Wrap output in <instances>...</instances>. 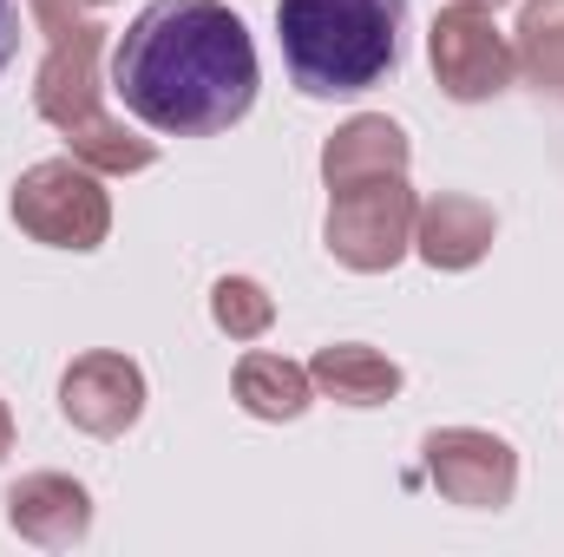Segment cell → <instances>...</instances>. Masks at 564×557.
Listing matches in <instances>:
<instances>
[{
  "instance_id": "obj_1",
  "label": "cell",
  "mask_w": 564,
  "mask_h": 557,
  "mask_svg": "<svg viewBox=\"0 0 564 557\" xmlns=\"http://www.w3.org/2000/svg\"><path fill=\"white\" fill-rule=\"evenodd\" d=\"M257 40L224 0H151L112 40V92L158 139H217L250 119Z\"/></svg>"
},
{
  "instance_id": "obj_2",
  "label": "cell",
  "mask_w": 564,
  "mask_h": 557,
  "mask_svg": "<svg viewBox=\"0 0 564 557\" xmlns=\"http://www.w3.org/2000/svg\"><path fill=\"white\" fill-rule=\"evenodd\" d=\"M408 0H276L282 66L302 99H355L401 66Z\"/></svg>"
},
{
  "instance_id": "obj_3",
  "label": "cell",
  "mask_w": 564,
  "mask_h": 557,
  "mask_svg": "<svg viewBox=\"0 0 564 557\" xmlns=\"http://www.w3.org/2000/svg\"><path fill=\"white\" fill-rule=\"evenodd\" d=\"M13 223L46 243V250H99L112 237V197H106V177L93 164H79L73 151L66 157H40L20 171L13 197H7Z\"/></svg>"
},
{
  "instance_id": "obj_4",
  "label": "cell",
  "mask_w": 564,
  "mask_h": 557,
  "mask_svg": "<svg viewBox=\"0 0 564 557\" xmlns=\"http://www.w3.org/2000/svg\"><path fill=\"white\" fill-rule=\"evenodd\" d=\"M414 210L421 197L408 190V177H375V184H348L328 190V217H322V243L341 270L355 276H388L408 250H414Z\"/></svg>"
},
{
  "instance_id": "obj_5",
  "label": "cell",
  "mask_w": 564,
  "mask_h": 557,
  "mask_svg": "<svg viewBox=\"0 0 564 557\" xmlns=\"http://www.w3.org/2000/svg\"><path fill=\"white\" fill-rule=\"evenodd\" d=\"M426 66H433V86L459 106H486L512 86V40L499 33L492 7H473V0H453L433 13L426 26Z\"/></svg>"
},
{
  "instance_id": "obj_6",
  "label": "cell",
  "mask_w": 564,
  "mask_h": 557,
  "mask_svg": "<svg viewBox=\"0 0 564 557\" xmlns=\"http://www.w3.org/2000/svg\"><path fill=\"white\" fill-rule=\"evenodd\" d=\"M421 466L433 492L466 512H499L519 492V452L486 426H433L421 439Z\"/></svg>"
},
{
  "instance_id": "obj_7",
  "label": "cell",
  "mask_w": 564,
  "mask_h": 557,
  "mask_svg": "<svg viewBox=\"0 0 564 557\" xmlns=\"http://www.w3.org/2000/svg\"><path fill=\"white\" fill-rule=\"evenodd\" d=\"M106 33L99 20H73V26H53L46 33V59L33 73V112L53 125V132H73L86 125L93 112H106V86H99V59H106Z\"/></svg>"
},
{
  "instance_id": "obj_8",
  "label": "cell",
  "mask_w": 564,
  "mask_h": 557,
  "mask_svg": "<svg viewBox=\"0 0 564 557\" xmlns=\"http://www.w3.org/2000/svg\"><path fill=\"white\" fill-rule=\"evenodd\" d=\"M59 414L93 439H119L144 414V368L119 348H93L59 374Z\"/></svg>"
},
{
  "instance_id": "obj_9",
  "label": "cell",
  "mask_w": 564,
  "mask_h": 557,
  "mask_svg": "<svg viewBox=\"0 0 564 557\" xmlns=\"http://www.w3.org/2000/svg\"><path fill=\"white\" fill-rule=\"evenodd\" d=\"M7 525L40 551H73L93 538V492L73 472H26L7 485Z\"/></svg>"
},
{
  "instance_id": "obj_10",
  "label": "cell",
  "mask_w": 564,
  "mask_h": 557,
  "mask_svg": "<svg viewBox=\"0 0 564 557\" xmlns=\"http://www.w3.org/2000/svg\"><path fill=\"white\" fill-rule=\"evenodd\" d=\"M492 237H499L492 204H479L466 190H433L414 210V256H421L426 270H440V276H459V270L486 263Z\"/></svg>"
},
{
  "instance_id": "obj_11",
  "label": "cell",
  "mask_w": 564,
  "mask_h": 557,
  "mask_svg": "<svg viewBox=\"0 0 564 557\" xmlns=\"http://www.w3.org/2000/svg\"><path fill=\"white\" fill-rule=\"evenodd\" d=\"M408 164H414V139L388 112H355L322 144V184L328 190L375 184V177H408Z\"/></svg>"
},
{
  "instance_id": "obj_12",
  "label": "cell",
  "mask_w": 564,
  "mask_h": 557,
  "mask_svg": "<svg viewBox=\"0 0 564 557\" xmlns=\"http://www.w3.org/2000/svg\"><path fill=\"white\" fill-rule=\"evenodd\" d=\"M308 381L322 401H341V407H388L401 394V368L368 341H328L308 361Z\"/></svg>"
},
{
  "instance_id": "obj_13",
  "label": "cell",
  "mask_w": 564,
  "mask_h": 557,
  "mask_svg": "<svg viewBox=\"0 0 564 557\" xmlns=\"http://www.w3.org/2000/svg\"><path fill=\"white\" fill-rule=\"evenodd\" d=\"M308 401H315V381H308V368L302 361H282L270 348H250L243 361H237V407L250 419H302L308 414Z\"/></svg>"
},
{
  "instance_id": "obj_14",
  "label": "cell",
  "mask_w": 564,
  "mask_h": 557,
  "mask_svg": "<svg viewBox=\"0 0 564 557\" xmlns=\"http://www.w3.org/2000/svg\"><path fill=\"white\" fill-rule=\"evenodd\" d=\"M512 66L545 99H564V0H525L512 26Z\"/></svg>"
},
{
  "instance_id": "obj_15",
  "label": "cell",
  "mask_w": 564,
  "mask_h": 557,
  "mask_svg": "<svg viewBox=\"0 0 564 557\" xmlns=\"http://www.w3.org/2000/svg\"><path fill=\"white\" fill-rule=\"evenodd\" d=\"M66 151L79 157V164H93L99 177H132V171H151L158 164V144L139 139L119 112H93L86 125H73V132H59Z\"/></svg>"
},
{
  "instance_id": "obj_16",
  "label": "cell",
  "mask_w": 564,
  "mask_h": 557,
  "mask_svg": "<svg viewBox=\"0 0 564 557\" xmlns=\"http://www.w3.org/2000/svg\"><path fill=\"white\" fill-rule=\"evenodd\" d=\"M210 321L230 341H263L270 321H276V295L257 276H217V288H210Z\"/></svg>"
},
{
  "instance_id": "obj_17",
  "label": "cell",
  "mask_w": 564,
  "mask_h": 557,
  "mask_svg": "<svg viewBox=\"0 0 564 557\" xmlns=\"http://www.w3.org/2000/svg\"><path fill=\"white\" fill-rule=\"evenodd\" d=\"M13 53H20V7L0 0V73L13 66Z\"/></svg>"
},
{
  "instance_id": "obj_18",
  "label": "cell",
  "mask_w": 564,
  "mask_h": 557,
  "mask_svg": "<svg viewBox=\"0 0 564 557\" xmlns=\"http://www.w3.org/2000/svg\"><path fill=\"white\" fill-rule=\"evenodd\" d=\"M7 452H13V414H7V401H0V466H7Z\"/></svg>"
},
{
  "instance_id": "obj_19",
  "label": "cell",
  "mask_w": 564,
  "mask_h": 557,
  "mask_svg": "<svg viewBox=\"0 0 564 557\" xmlns=\"http://www.w3.org/2000/svg\"><path fill=\"white\" fill-rule=\"evenodd\" d=\"M79 7H112V0H79Z\"/></svg>"
},
{
  "instance_id": "obj_20",
  "label": "cell",
  "mask_w": 564,
  "mask_h": 557,
  "mask_svg": "<svg viewBox=\"0 0 564 557\" xmlns=\"http://www.w3.org/2000/svg\"><path fill=\"white\" fill-rule=\"evenodd\" d=\"M473 7H506V0H473Z\"/></svg>"
}]
</instances>
